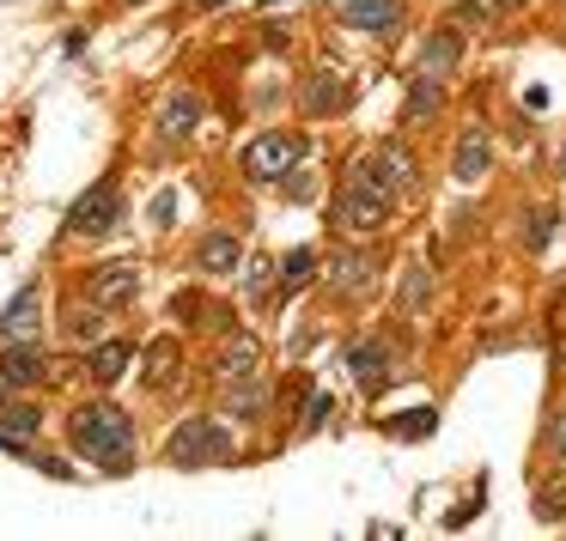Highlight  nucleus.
Segmentation results:
<instances>
[{"label": "nucleus", "mask_w": 566, "mask_h": 541, "mask_svg": "<svg viewBox=\"0 0 566 541\" xmlns=\"http://www.w3.org/2000/svg\"><path fill=\"white\" fill-rule=\"evenodd\" d=\"M128 359H135V347L128 341H104V347H92V378L98 383H116L128 371Z\"/></svg>", "instance_id": "a211bd4d"}, {"label": "nucleus", "mask_w": 566, "mask_h": 541, "mask_svg": "<svg viewBox=\"0 0 566 541\" xmlns=\"http://www.w3.org/2000/svg\"><path fill=\"white\" fill-rule=\"evenodd\" d=\"M38 305H43V293L25 286V293L7 305V317H0V335H7V341H31V335H38Z\"/></svg>", "instance_id": "ddd939ff"}, {"label": "nucleus", "mask_w": 566, "mask_h": 541, "mask_svg": "<svg viewBox=\"0 0 566 541\" xmlns=\"http://www.w3.org/2000/svg\"><path fill=\"white\" fill-rule=\"evenodd\" d=\"M560 444H566V420H560Z\"/></svg>", "instance_id": "c756f323"}, {"label": "nucleus", "mask_w": 566, "mask_h": 541, "mask_svg": "<svg viewBox=\"0 0 566 541\" xmlns=\"http://www.w3.org/2000/svg\"><path fill=\"white\" fill-rule=\"evenodd\" d=\"M427 298H432V274H427V268H408V280H402V310H408V317H420V310H427Z\"/></svg>", "instance_id": "5701e85b"}, {"label": "nucleus", "mask_w": 566, "mask_h": 541, "mask_svg": "<svg viewBox=\"0 0 566 541\" xmlns=\"http://www.w3.org/2000/svg\"><path fill=\"white\" fill-rule=\"evenodd\" d=\"M359 165H366L384 189H396V195H408V189H415V159H408L402 147H378V152H366Z\"/></svg>", "instance_id": "1a4fd4ad"}, {"label": "nucleus", "mask_w": 566, "mask_h": 541, "mask_svg": "<svg viewBox=\"0 0 566 541\" xmlns=\"http://www.w3.org/2000/svg\"><path fill=\"white\" fill-rule=\"evenodd\" d=\"M256 365H262V341L256 335H232V341L220 347V359H213V378L238 383V378H256Z\"/></svg>", "instance_id": "0eeeda50"}, {"label": "nucleus", "mask_w": 566, "mask_h": 541, "mask_svg": "<svg viewBox=\"0 0 566 541\" xmlns=\"http://www.w3.org/2000/svg\"><path fill=\"white\" fill-rule=\"evenodd\" d=\"M0 383H7V390H31V383H43V353L31 341H13L7 353H0Z\"/></svg>", "instance_id": "9d476101"}, {"label": "nucleus", "mask_w": 566, "mask_h": 541, "mask_svg": "<svg viewBox=\"0 0 566 541\" xmlns=\"http://www.w3.org/2000/svg\"><path fill=\"white\" fill-rule=\"evenodd\" d=\"M165 456H171L177 468H201V463H226L232 456V432L220 426V420H208V414H196V420H184V426L165 438Z\"/></svg>", "instance_id": "7ed1b4c3"}, {"label": "nucleus", "mask_w": 566, "mask_h": 541, "mask_svg": "<svg viewBox=\"0 0 566 541\" xmlns=\"http://www.w3.org/2000/svg\"><path fill=\"white\" fill-rule=\"evenodd\" d=\"M226 414L232 420H262V407H269V390L262 383H250V378H238V383H226Z\"/></svg>", "instance_id": "dca6fc26"}, {"label": "nucleus", "mask_w": 566, "mask_h": 541, "mask_svg": "<svg viewBox=\"0 0 566 541\" xmlns=\"http://www.w3.org/2000/svg\"><path fill=\"white\" fill-rule=\"evenodd\" d=\"M420 74H444V67H457L463 62V38L457 31H432V38H420Z\"/></svg>", "instance_id": "4468645a"}, {"label": "nucleus", "mask_w": 566, "mask_h": 541, "mask_svg": "<svg viewBox=\"0 0 566 541\" xmlns=\"http://www.w3.org/2000/svg\"><path fill=\"white\" fill-rule=\"evenodd\" d=\"M238 262H244V244H238L232 232H208L196 244V268L213 274V280H226V274H238Z\"/></svg>", "instance_id": "6e6552de"}, {"label": "nucleus", "mask_w": 566, "mask_h": 541, "mask_svg": "<svg viewBox=\"0 0 566 541\" xmlns=\"http://www.w3.org/2000/svg\"><path fill=\"white\" fill-rule=\"evenodd\" d=\"M196 123H201V98H196V92H177V98H165L159 135H189Z\"/></svg>", "instance_id": "f3484780"}, {"label": "nucleus", "mask_w": 566, "mask_h": 541, "mask_svg": "<svg viewBox=\"0 0 566 541\" xmlns=\"http://www.w3.org/2000/svg\"><path fill=\"white\" fill-rule=\"evenodd\" d=\"M451 171H457V183H475V177L488 171V135H463V140H457V165H451Z\"/></svg>", "instance_id": "aec40b11"}, {"label": "nucleus", "mask_w": 566, "mask_h": 541, "mask_svg": "<svg viewBox=\"0 0 566 541\" xmlns=\"http://www.w3.org/2000/svg\"><path fill=\"white\" fill-rule=\"evenodd\" d=\"M38 407H25V402H0V444H19V438H31L38 432Z\"/></svg>", "instance_id": "6ab92c4d"}, {"label": "nucleus", "mask_w": 566, "mask_h": 541, "mask_svg": "<svg viewBox=\"0 0 566 541\" xmlns=\"http://www.w3.org/2000/svg\"><path fill=\"white\" fill-rule=\"evenodd\" d=\"M305 104H311V110H329V104H335V86H329V79H311V86H305Z\"/></svg>", "instance_id": "a878e982"}, {"label": "nucleus", "mask_w": 566, "mask_h": 541, "mask_svg": "<svg viewBox=\"0 0 566 541\" xmlns=\"http://www.w3.org/2000/svg\"><path fill=\"white\" fill-rule=\"evenodd\" d=\"M548 232H554V213H548V208H536V220H530V250L548 244Z\"/></svg>", "instance_id": "bb28decb"}, {"label": "nucleus", "mask_w": 566, "mask_h": 541, "mask_svg": "<svg viewBox=\"0 0 566 541\" xmlns=\"http://www.w3.org/2000/svg\"><path fill=\"white\" fill-rule=\"evenodd\" d=\"M286 286H305L311 280V274H317V256H311V250H293V256H286Z\"/></svg>", "instance_id": "393cba45"}, {"label": "nucleus", "mask_w": 566, "mask_h": 541, "mask_svg": "<svg viewBox=\"0 0 566 541\" xmlns=\"http://www.w3.org/2000/svg\"><path fill=\"white\" fill-rule=\"evenodd\" d=\"M342 19L354 31H378L384 38V31L402 25V7H396V0H342Z\"/></svg>", "instance_id": "9b49d317"}, {"label": "nucleus", "mask_w": 566, "mask_h": 541, "mask_svg": "<svg viewBox=\"0 0 566 541\" xmlns=\"http://www.w3.org/2000/svg\"><path fill=\"white\" fill-rule=\"evenodd\" d=\"M135 286H140L135 262H104V268H92L86 298H92V305H104V310H116V305H128V298H135Z\"/></svg>", "instance_id": "423d86ee"}, {"label": "nucleus", "mask_w": 566, "mask_h": 541, "mask_svg": "<svg viewBox=\"0 0 566 541\" xmlns=\"http://www.w3.org/2000/svg\"><path fill=\"white\" fill-rule=\"evenodd\" d=\"M298 159H305V140L298 135H262L244 147V177L250 183H281V177L298 171Z\"/></svg>", "instance_id": "20e7f679"}, {"label": "nucleus", "mask_w": 566, "mask_h": 541, "mask_svg": "<svg viewBox=\"0 0 566 541\" xmlns=\"http://www.w3.org/2000/svg\"><path fill=\"white\" fill-rule=\"evenodd\" d=\"M371 280H378V262H371V256H342V262H335V293H342V298H366Z\"/></svg>", "instance_id": "2eb2a0df"}, {"label": "nucleus", "mask_w": 566, "mask_h": 541, "mask_svg": "<svg viewBox=\"0 0 566 541\" xmlns=\"http://www.w3.org/2000/svg\"><path fill=\"white\" fill-rule=\"evenodd\" d=\"M500 7H505V13H512V7H524V0H500Z\"/></svg>", "instance_id": "cd10ccee"}, {"label": "nucleus", "mask_w": 566, "mask_h": 541, "mask_svg": "<svg viewBox=\"0 0 566 541\" xmlns=\"http://www.w3.org/2000/svg\"><path fill=\"white\" fill-rule=\"evenodd\" d=\"M439 104H444L439 79H427V86H415V92H408V123H432V116H439Z\"/></svg>", "instance_id": "4be33fe9"}, {"label": "nucleus", "mask_w": 566, "mask_h": 541, "mask_svg": "<svg viewBox=\"0 0 566 541\" xmlns=\"http://www.w3.org/2000/svg\"><path fill=\"white\" fill-rule=\"evenodd\" d=\"M116 220H123V189H116V183H98V189H86V195L74 201V213H67V232L104 237Z\"/></svg>", "instance_id": "39448f33"}, {"label": "nucleus", "mask_w": 566, "mask_h": 541, "mask_svg": "<svg viewBox=\"0 0 566 541\" xmlns=\"http://www.w3.org/2000/svg\"><path fill=\"white\" fill-rule=\"evenodd\" d=\"M201 7H226V0H201Z\"/></svg>", "instance_id": "c85d7f7f"}, {"label": "nucleus", "mask_w": 566, "mask_h": 541, "mask_svg": "<svg viewBox=\"0 0 566 541\" xmlns=\"http://www.w3.org/2000/svg\"><path fill=\"white\" fill-rule=\"evenodd\" d=\"M384 359H390V347H384V341H354V347H347V371H354L366 390H384V378H390Z\"/></svg>", "instance_id": "f8f14e48"}, {"label": "nucleus", "mask_w": 566, "mask_h": 541, "mask_svg": "<svg viewBox=\"0 0 566 541\" xmlns=\"http://www.w3.org/2000/svg\"><path fill=\"white\" fill-rule=\"evenodd\" d=\"M74 444L80 456H92L98 468H128L135 463V426L116 402H86L74 407Z\"/></svg>", "instance_id": "f257e3e1"}, {"label": "nucleus", "mask_w": 566, "mask_h": 541, "mask_svg": "<svg viewBox=\"0 0 566 541\" xmlns=\"http://www.w3.org/2000/svg\"><path fill=\"white\" fill-rule=\"evenodd\" d=\"M98 329H104V305H92V298H86V310L67 317V335H74V341H92Z\"/></svg>", "instance_id": "b1692460"}, {"label": "nucleus", "mask_w": 566, "mask_h": 541, "mask_svg": "<svg viewBox=\"0 0 566 541\" xmlns=\"http://www.w3.org/2000/svg\"><path fill=\"white\" fill-rule=\"evenodd\" d=\"M335 213H342V225H347V232L371 237L378 225H390V213H396V189H384L378 177L366 171V165H354V171H347L342 201H335Z\"/></svg>", "instance_id": "f03ea898"}, {"label": "nucleus", "mask_w": 566, "mask_h": 541, "mask_svg": "<svg viewBox=\"0 0 566 541\" xmlns=\"http://www.w3.org/2000/svg\"><path fill=\"white\" fill-rule=\"evenodd\" d=\"M177 359H184V353H177V341H171V335L147 347V383H153V390H165V383L177 378Z\"/></svg>", "instance_id": "412c9836"}]
</instances>
